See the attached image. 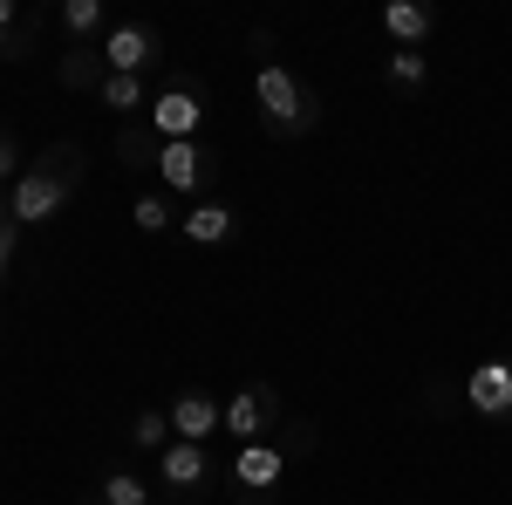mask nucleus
I'll return each mask as SVG.
<instances>
[{"label": "nucleus", "instance_id": "6e6552de", "mask_svg": "<svg viewBox=\"0 0 512 505\" xmlns=\"http://www.w3.org/2000/svg\"><path fill=\"white\" fill-rule=\"evenodd\" d=\"M219 478V465H212V444H164L158 451V485L164 499H205V485Z\"/></svg>", "mask_w": 512, "mask_h": 505}, {"label": "nucleus", "instance_id": "20e7f679", "mask_svg": "<svg viewBox=\"0 0 512 505\" xmlns=\"http://www.w3.org/2000/svg\"><path fill=\"white\" fill-rule=\"evenodd\" d=\"M219 178H226V164H219V151H205L198 137L164 144V151H158V185H164V198H185V205L219 198Z\"/></svg>", "mask_w": 512, "mask_h": 505}, {"label": "nucleus", "instance_id": "f3484780", "mask_svg": "<svg viewBox=\"0 0 512 505\" xmlns=\"http://www.w3.org/2000/svg\"><path fill=\"white\" fill-rule=\"evenodd\" d=\"M62 35L69 41H89V35H110V14H103V0H62Z\"/></svg>", "mask_w": 512, "mask_h": 505}, {"label": "nucleus", "instance_id": "39448f33", "mask_svg": "<svg viewBox=\"0 0 512 505\" xmlns=\"http://www.w3.org/2000/svg\"><path fill=\"white\" fill-rule=\"evenodd\" d=\"M294 410H287V396H280L274 383H239L233 396H226V437L233 444H253V437H274L280 424H287Z\"/></svg>", "mask_w": 512, "mask_h": 505}, {"label": "nucleus", "instance_id": "b1692460", "mask_svg": "<svg viewBox=\"0 0 512 505\" xmlns=\"http://www.w3.org/2000/svg\"><path fill=\"white\" fill-rule=\"evenodd\" d=\"M0 28H7V35H14V28H28V14H21L14 0H0Z\"/></svg>", "mask_w": 512, "mask_h": 505}, {"label": "nucleus", "instance_id": "7ed1b4c3", "mask_svg": "<svg viewBox=\"0 0 512 505\" xmlns=\"http://www.w3.org/2000/svg\"><path fill=\"white\" fill-rule=\"evenodd\" d=\"M253 103H260L267 137H280V144L308 137V130L321 123V96H315L301 76H294L287 62H260V69H253Z\"/></svg>", "mask_w": 512, "mask_h": 505}, {"label": "nucleus", "instance_id": "0eeeda50", "mask_svg": "<svg viewBox=\"0 0 512 505\" xmlns=\"http://www.w3.org/2000/svg\"><path fill=\"white\" fill-rule=\"evenodd\" d=\"M96 48H103V69H110V76H151L164 62V35L151 21H117Z\"/></svg>", "mask_w": 512, "mask_h": 505}, {"label": "nucleus", "instance_id": "5701e85b", "mask_svg": "<svg viewBox=\"0 0 512 505\" xmlns=\"http://www.w3.org/2000/svg\"><path fill=\"white\" fill-rule=\"evenodd\" d=\"M14 246H21V226L0 219V287H7V260H14Z\"/></svg>", "mask_w": 512, "mask_h": 505}, {"label": "nucleus", "instance_id": "9d476101", "mask_svg": "<svg viewBox=\"0 0 512 505\" xmlns=\"http://www.w3.org/2000/svg\"><path fill=\"white\" fill-rule=\"evenodd\" d=\"M164 417H171V437H178V444H212L219 424H226V396H212V389H178Z\"/></svg>", "mask_w": 512, "mask_h": 505}, {"label": "nucleus", "instance_id": "f8f14e48", "mask_svg": "<svg viewBox=\"0 0 512 505\" xmlns=\"http://www.w3.org/2000/svg\"><path fill=\"white\" fill-rule=\"evenodd\" d=\"M383 35H390L396 48H424V41L437 35V7L431 0H390V7H383Z\"/></svg>", "mask_w": 512, "mask_h": 505}, {"label": "nucleus", "instance_id": "dca6fc26", "mask_svg": "<svg viewBox=\"0 0 512 505\" xmlns=\"http://www.w3.org/2000/svg\"><path fill=\"white\" fill-rule=\"evenodd\" d=\"M383 82H390L396 96H417V89L431 82V55H424V48H396L390 62H383Z\"/></svg>", "mask_w": 512, "mask_h": 505}, {"label": "nucleus", "instance_id": "412c9836", "mask_svg": "<svg viewBox=\"0 0 512 505\" xmlns=\"http://www.w3.org/2000/svg\"><path fill=\"white\" fill-rule=\"evenodd\" d=\"M35 35H41V14H28V28H14V35L0 28V62H21V55L35 48Z\"/></svg>", "mask_w": 512, "mask_h": 505}, {"label": "nucleus", "instance_id": "2eb2a0df", "mask_svg": "<svg viewBox=\"0 0 512 505\" xmlns=\"http://www.w3.org/2000/svg\"><path fill=\"white\" fill-rule=\"evenodd\" d=\"M158 151H164V137H158V130H151L144 117L117 130V157L130 164V171H158Z\"/></svg>", "mask_w": 512, "mask_h": 505}, {"label": "nucleus", "instance_id": "f257e3e1", "mask_svg": "<svg viewBox=\"0 0 512 505\" xmlns=\"http://www.w3.org/2000/svg\"><path fill=\"white\" fill-rule=\"evenodd\" d=\"M315 451V424L308 417H287L274 437H253V444H239L233 465H226V492L239 505H274V492L287 485V471L294 458H308Z\"/></svg>", "mask_w": 512, "mask_h": 505}, {"label": "nucleus", "instance_id": "aec40b11", "mask_svg": "<svg viewBox=\"0 0 512 505\" xmlns=\"http://www.w3.org/2000/svg\"><path fill=\"white\" fill-rule=\"evenodd\" d=\"M130 444L158 458L164 444H171V417H164V410H137V424H130Z\"/></svg>", "mask_w": 512, "mask_h": 505}, {"label": "nucleus", "instance_id": "ddd939ff", "mask_svg": "<svg viewBox=\"0 0 512 505\" xmlns=\"http://www.w3.org/2000/svg\"><path fill=\"white\" fill-rule=\"evenodd\" d=\"M55 76H62V89H89V96H96V89H103V76H110V69H103V48L69 41V55L55 62Z\"/></svg>", "mask_w": 512, "mask_h": 505}, {"label": "nucleus", "instance_id": "9b49d317", "mask_svg": "<svg viewBox=\"0 0 512 505\" xmlns=\"http://www.w3.org/2000/svg\"><path fill=\"white\" fill-rule=\"evenodd\" d=\"M178 233L192 246H226V239H239V205L233 198H198L178 212Z\"/></svg>", "mask_w": 512, "mask_h": 505}, {"label": "nucleus", "instance_id": "4be33fe9", "mask_svg": "<svg viewBox=\"0 0 512 505\" xmlns=\"http://www.w3.org/2000/svg\"><path fill=\"white\" fill-rule=\"evenodd\" d=\"M28 164H21V144H14V130H0V192H14V178H21Z\"/></svg>", "mask_w": 512, "mask_h": 505}, {"label": "nucleus", "instance_id": "393cba45", "mask_svg": "<svg viewBox=\"0 0 512 505\" xmlns=\"http://www.w3.org/2000/svg\"><path fill=\"white\" fill-rule=\"evenodd\" d=\"M0 219H7V192H0Z\"/></svg>", "mask_w": 512, "mask_h": 505}, {"label": "nucleus", "instance_id": "f03ea898", "mask_svg": "<svg viewBox=\"0 0 512 505\" xmlns=\"http://www.w3.org/2000/svg\"><path fill=\"white\" fill-rule=\"evenodd\" d=\"M82 192V151L69 137H55L48 151L14 178V192H7V219L14 226H48V219H62L69 212V198Z\"/></svg>", "mask_w": 512, "mask_h": 505}, {"label": "nucleus", "instance_id": "6ab92c4d", "mask_svg": "<svg viewBox=\"0 0 512 505\" xmlns=\"http://www.w3.org/2000/svg\"><path fill=\"white\" fill-rule=\"evenodd\" d=\"M96 505H158V492H151L137 471H103V485H96Z\"/></svg>", "mask_w": 512, "mask_h": 505}, {"label": "nucleus", "instance_id": "a211bd4d", "mask_svg": "<svg viewBox=\"0 0 512 505\" xmlns=\"http://www.w3.org/2000/svg\"><path fill=\"white\" fill-rule=\"evenodd\" d=\"M130 226H137V233H171V226H178V198L137 192V198H130Z\"/></svg>", "mask_w": 512, "mask_h": 505}, {"label": "nucleus", "instance_id": "4468645a", "mask_svg": "<svg viewBox=\"0 0 512 505\" xmlns=\"http://www.w3.org/2000/svg\"><path fill=\"white\" fill-rule=\"evenodd\" d=\"M96 103L137 123L144 110H151V82H144V76H103V89H96Z\"/></svg>", "mask_w": 512, "mask_h": 505}, {"label": "nucleus", "instance_id": "423d86ee", "mask_svg": "<svg viewBox=\"0 0 512 505\" xmlns=\"http://www.w3.org/2000/svg\"><path fill=\"white\" fill-rule=\"evenodd\" d=\"M144 123L158 130L164 144H185V137H198V130H205V89H198L192 76H171L158 96H151Z\"/></svg>", "mask_w": 512, "mask_h": 505}, {"label": "nucleus", "instance_id": "1a4fd4ad", "mask_svg": "<svg viewBox=\"0 0 512 505\" xmlns=\"http://www.w3.org/2000/svg\"><path fill=\"white\" fill-rule=\"evenodd\" d=\"M458 396H465V410H472L478 424H512V362H506V355H492V362L465 369Z\"/></svg>", "mask_w": 512, "mask_h": 505}]
</instances>
